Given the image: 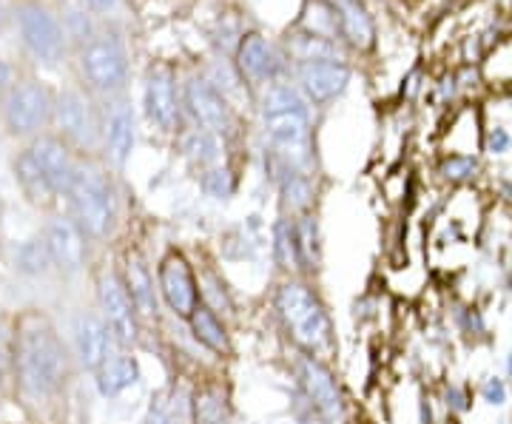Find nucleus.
Segmentation results:
<instances>
[{
	"mask_svg": "<svg viewBox=\"0 0 512 424\" xmlns=\"http://www.w3.org/2000/svg\"><path fill=\"white\" fill-rule=\"evenodd\" d=\"M72 370L74 356L55 322L40 311H23L12 325V385L37 424L66 399Z\"/></svg>",
	"mask_w": 512,
	"mask_h": 424,
	"instance_id": "nucleus-1",
	"label": "nucleus"
},
{
	"mask_svg": "<svg viewBox=\"0 0 512 424\" xmlns=\"http://www.w3.org/2000/svg\"><path fill=\"white\" fill-rule=\"evenodd\" d=\"M66 200H69V217L83 231L86 240H109L114 225H117L120 203H117L114 180L106 168L97 166L92 160H80L72 185L66 191Z\"/></svg>",
	"mask_w": 512,
	"mask_h": 424,
	"instance_id": "nucleus-2",
	"label": "nucleus"
},
{
	"mask_svg": "<svg viewBox=\"0 0 512 424\" xmlns=\"http://www.w3.org/2000/svg\"><path fill=\"white\" fill-rule=\"evenodd\" d=\"M276 311L285 322V331L291 333V339L308 353L319 356L330 348V319L325 305L319 302V296L313 294L308 285L302 282H285L276 294Z\"/></svg>",
	"mask_w": 512,
	"mask_h": 424,
	"instance_id": "nucleus-3",
	"label": "nucleus"
},
{
	"mask_svg": "<svg viewBox=\"0 0 512 424\" xmlns=\"http://www.w3.org/2000/svg\"><path fill=\"white\" fill-rule=\"evenodd\" d=\"M80 72L100 97H123L128 86V55L117 35H94L80 49Z\"/></svg>",
	"mask_w": 512,
	"mask_h": 424,
	"instance_id": "nucleus-4",
	"label": "nucleus"
},
{
	"mask_svg": "<svg viewBox=\"0 0 512 424\" xmlns=\"http://www.w3.org/2000/svg\"><path fill=\"white\" fill-rule=\"evenodd\" d=\"M57 137L72 148L74 154H94L103 148V114L97 111L89 94L80 89H66L55 97Z\"/></svg>",
	"mask_w": 512,
	"mask_h": 424,
	"instance_id": "nucleus-5",
	"label": "nucleus"
},
{
	"mask_svg": "<svg viewBox=\"0 0 512 424\" xmlns=\"http://www.w3.org/2000/svg\"><path fill=\"white\" fill-rule=\"evenodd\" d=\"M3 120L12 137H35L55 120V94L37 80H23L6 97Z\"/></svg>",
	"mask_w": 512,
	"mask_h": 424,
	"instance_id": "nucleus-6",
	"label": "nucleus"
},
{
	"mask_svg": "<svg viewBox=\"0 0 512 424\" xmlns=\"http://www.w3.org/2000/svg\"><path fill=\"white\" fill-rule=\"evenodd\" d=\"M265 137L285 171H305L311 163V120L308 111L265 114Z\"/></svg>",
	"mask_w": 512,
	"mask_h": 424,
	"instance_id": "nucleus-7",
	"label": "nucleus"
},
{
	"mask_svg": "<svg viewBox=\"0 0 512 424\" xmlns=\"http://www.w3.org/2000/svg\"><path fill=\"white\" fill-rule=\"evenodd\" d=\"M20 23V35H23V43L26 49L35 55V60L46 63V66H57L63 57H66V29L63 23L40 3H23L18 12Z\"/></svg>",
	"mask_w": 512,
	"mask_h": 424,
	"instance_id": "nucleus-8",
	"label": "nucleus"
},
{
	"mask_svg": "<svg viewBox=\"0 0 512 424\" xmlns=\"http://www.w3.org/2000/svg\"><path fill=\"white\" fill-rule=\"evenodd\" d=\"M97 302H100V316L106 322V328L114 336V342L120 348H128L137 342V333H140V316L134 311V302L123 288V279L114 271H103L97 279Z\"/></svg>",
	"mask_w": 512,
	"mask_h": 424,
	"instance_id": "nucleus-9",
	"label": "nucleus"
},
{
	"mask_svg": "<svg viewBox=\"0 0 512 424\" xmlns=\"http://www.w3.org/2000/svg\"><path fill=\"white\" fill-rule=\"evenodd\" d=\"M157 291L168 305V311L180 319H188L194 314V308L200 305V288H197V277L191 271V262L180 254L171 251L165 254L157 271Z\"/></svg>",
	"mask_w": 512,
	"mask_h": 424,
	"instance_id": "nucleus-10",
	"label": "nucleus"
},
{
	"mask_svg": "<svg viewBox=\"0 0 512 424\" xmlns=\"http://www.w3.org/2000/svg\"><path fill=\"white\" fill-rule=\"evenodd\" d=\"M296 74H299V92L316 106L336 100L350 83V69L336 57H302Z\"/></svg>",
	"mask_w": 512,
	"mask_h": 424,
	"instance_id": "nucleus-11",
	"label": "nucleus"
},
{
	"mask_svg": "<svg viewBox=\"0 0 512 424\" xmlns=\"http://www.w3.org/2000/svg\"><path fill=\"white\" fill-rule=\"evenodd\" d=\"M43 242H46V251H49L55 271L66 274V277H74L83 271L86 257H89V240L83 237V231L74 225L69 214L49 220L46 231H43Z\"/></svg>",
	"mask_w": 512,
	"mask_h": 424,
	"instance_id": "nucleus-12",
	"label": "nucleus"
},
{
	"mask_svg": "<svg viewBox=\"0 0 512 424\" xmlns=\"http://www.w3.org/2000/svg\"><path fill=\"white\" fill-rule=\"evenodd\" d=\"M183 103L185 109L191 111L197 129L211 131V134H217V137H228V134L234 131V117H231V109H228L225 97H222L208 80L191 77V80L185 83Z\"/></svg>",
	"mask_w": 512,
	"mask_h": 424,
	"instance_id": "nucleus-13",
	"label": "nucleus"
},
{
	"mask_svg": "<svg viewBox=\"0 0 512 424\" xmlns=\"http://www.w3.org/2000/svg\"><path fill=\"white\" fill-rule=\"evenodd\" d=\"M143 106H146L148 123L160 131H174L180 126V94H177L174 72L168 66L148 69Z\"/></svg>",
	"mask_w": 512,
	"mask_h": 424,
	"instance_id": "nucleus-14",
	"label": "nucleus"
},
{
	"mask_svg": "<svg viewBox=\"0 0 512 424\" xmlns=\"http://www.w3.org/2000/svg\"><path fill=\"white\" fill-rule=\"evenodd\" d=\"M29 151H32L37 168H40V174L46 177L49 188L55 191V197H66V191H69V185H72L74 171H77L80 157H77L72 148L66 146L60 137H55V134H43V137H37L35 143L29 146Z\"/></svg>",
	"mask_w": 512,
	"mask_h": 424,
	"instance_id": "nucleus-15",
	"label": "nucleus"
},
{
	"mask_svg": "<svg viewBox=\"0 0 512 424\" xmlns=\"http://www.w3.org/2000/svg\"><path fill=\"white\" fill-rule=\"evenodd\" d=\"M114 348H120V345L114 342L103 316L94 314V311H83L77 316V322H74V356L83 368L97 373Z\"/></svg>",
	"mask_w": 512,
	"mask_h": 424,
	"instance_id": "nucleus-16",
	"label": "nucleus"
},
{
	"mask_svg": "<svg viewBox=\"0 0 512 424\" xmlns=\"http://www.w3.org/2000/svg\"><path fill=\"white\" fill-rule=\"evenodd\" d=\"M134 109L123 97L109 100V106L103 111V151L109 157L111 166L123 168L134 151Z\"/></svg>",
	"mask_w": 512,
	"mask_h": 424,
	"instance_id": "nucleus-17",
	"label": "nucleus"
},
{
	"mask_svg": "<svg viewBox=\"0 0 512 424\" xmlns=\"http://www.w3.org/2000/svg\"><path fill=\"white\" fill-rule=\"evenodd\" d=\"M299 376H302V385L308 390V399L313 402V407L328 422H336L339 413H342V396H339V388H336L330 370L316 356H305L302 365H299Z\"/></svg>",
	"mask_w": 512,
	"mask_h": 424,
	"instance_id": "nucleus-18",
	"label": "nucleus"
},
{
	"mask_svg": "<svg viewBox=\"0 0 512 424\" xmlns=\"http://www.w3.org/2000/svg\"><path fill=\"white\" fill-rule=\"evenodd\" d=\"M333 15L339 20V32L348 40L353 49L359 52H367L373 49L376 43V26H373V18L367 15L365 3L362 0H328Z\"/></svg>",
	"mask_w": 512,
	"mask_h": 424,
	"instance_id": "nucleus-19",
	"label": "nucleus"
},
{
	"mask_svg": "<svg viewBox=\"0 0 512 424\" xmlns=\"http://www.w3.org/2000/svg\"><path fill=\"white\" fill-rule=\"evenodd\" d=\"M123 288L134 302V311L140 319H154L157 316V288H154V277L148 271V265L137 254H128L123 262Z\"/></svg>",
	"mask_w": 512,
	"mask_h": 424,
	"instance_id": "nucleus-20",
	"label": "nucleus"
},
{
	"mask_svg": "<svg viewBox=\"0 0 512 424\" xmlns=\"http://www.w3.org/2000/svg\"><path fill=\"white\" fill-rule=\"evenodd\" d=\"M94 376H97L94 382H97L100 396L114 399V396H120L131 385H137V379H140V362H137V356L128 351V348H114L109 359L100 365V370Z\"/></svg>",
	"mask_w": 512,
	"mask_h": 424,
	"instance_id": "nucleus-21",
	"label": "nucleus"
},
{
	"mask_svg": "<svg viewBox=\"0 0 512 424\" xmlns=\"http://www.w3.org/2000/svg\"><path fill=\"white\" fill-rule=\"evenodd\" d=\"M237 66L242 77H248L251 83H268L279 72V60H276L271 43L256 32L239 43Z\"/></svg>",
	"mask_w": 512,
	"mask_h": 424,
	"instance_id": "nucleus-22",
	"label": "nucleus"
},
{
	"mask_svg": "<svg viewBox=\"0 0 512 424\" xmlns=\"http://www.w3.org/2000/svg\"><path fill=\"white\" fill-rule=\"evenodd\" d=\"M188 322V328L194 333V339L200 342L202 348H208L211 353H231V339H228V331H225V325H222V319L214 314V308H208V305H197L194 308V314L185 319Z\"/></svg>",
	"mask_w": 512,
	"mask_h": 424,
	"instance_id": "nucleus-23",
	"label": "nucleus"
},
{
	"mask_svg": "<svg viewBox=\"0 0 512 424\" xmlns=\"http://www.w3.org/2000/svg\"><path fill=\"white\" fill-rule=\"evenodd\" d=\"M12 171H15V180H18L20 191L26 194V200H29V203L49 205L52 200H57L55 191H52L49 183H46V177L40 174V168H37L35 157H32V151H29V148H23L18 157H15Z\"/></svg>",
	"mask_w": 512,
	"mask_h": 424,
	"instance_id": "nucleus-24",
	"label": "nucleus"
},
{
	"mask_svg": "<svg viewBox=\"0 0 512 424\" xmlns=\"http://www.w3.org/2000/svg\"><path fill=\"white\" fill-rule=\"evenodd\" d=\"M194 422L197 424H231L228 396L214 385H205L194 393Z\"/></svg>",
	"mask_w": 512,
	"mask_h": 424,
	"instance_id": "nucleus-25",
	"label": "nucleus"
},
{
	"mask_svg": "<svg viewBox=\"0 0 512 424\" xmlns=\"http://www.w3.org/2000/svg\"><path fill=\"white\" fill-rule=\"evenodd\" d=\"M220 137L205 129H194L185 137V157L202 171L220 166Z\"/></svg>",
	"mask_w": 512,
	"mask_h": 424,
	"instance_id": "nucleus-26",
	"label": "nucleus"
},
{
	"mask_svg": "<svg viewBox=\"0 0 512 424\" xmlns=\"http://www.w3.org/2000/svg\"><path fill=\"white\" fill-rule=\"evenodd\" d=\"M293 234H296V251H299V265L316 268L322 257V245H319V225L313 217L302 214L299 220H293Z\"/></svg>",
	"mask_w": 512,
	"mask_h": 424,
	"instance_id": "nucleus-27",
	"label": "nucleus"
},
{
	"mask_svg": "<svg viewBox=\"0 0 512 424\" xmlns=\"http://www.w3.org/2000/svg\"><path fill=\"white\" fill-rule=\"evenodd\" d=\"M15 265H18L20 274H26V277H43V274H49L52 271V259H49L43 237L23 242L18 248V254H15Z\"/></svg>",
	"mask_w": 512,
	"mask_h": 424,
	"instance_id": "nucleus-28",
	"label": "nucleus"
},
{
	"mask_svg": "<svg viewBox=\"0 0 512 424\" xmlns=\"http://www.w3.org/2000/svg\"><path fill=\"white\" fill-rule=\"evenodd\" d=\"M274 111H308V97L291 83H274L265 92L262 114H274Z\"/></svg>",
	"mask_w": 512,
	"mask_h": 424,
	"instance_id": "nucleus-29",
	"label": "nucleus"
},
{
	"mask_svg": "<svg viewBox=\"0 0 512 424\" xmlns=\"http://www.w3.org/2000/svg\"><path fill=\"white\" fill-rule=\"evenodd\" d=\"M282 203L285 208L291 211V214H302V211H308V205H311V180L305 177V171H285V180H282Z\"/></svg>",
	"mask_w": 512,
	"mask_h": 424,
	"instance_id": "nucleus-30",
	"label": "nucleus"
},
{
	"mask_svg": "<svg viewBox=\"0 0 512 424\" xmlns=\"http://www.w3.org/2000/svg\"><path fill=\"white\" fill-rule=\"evenodd\" d=\"M276 259L282 268L296 271L299 265V251H296V234H293V220H282L276 225Z\"/></svg>",
	"mask_w": 512,
	"mask_h": 424,
	"instance_id": "nucleus-31",
	"label": "nucleus"
},
{
	"mask_svg": "<svg viewBox=\"0 0 512 424\" xmlns=\"http://www.w3.org/2000/svg\"><path fill=\"white\" fill-rule=\"evenodd\" d=\"M202 188H205V194H208V197L222 200V197H228V194H231V174L220 166L208 168V171L202 174Z\"/></svg>",
	"mask_w": 512,
	"mask_h": 424,
	"instance_id": "nucleus-32",
	"label": "nucleus"
},
{
	"mask_svg": "<svg viewBox=\"0 0 512 424\" xmlns=\"http://www.w3.org/2000/svg\"><path fill=\"white\" fill-rule=\"evenodd\" d=\"M12 382V328L0 325V396Z\"/></svg>",
	"mask_w": 512,
	"mask_h": 424,
	"instance_id": "nucleus-33",
	"label": "nucleus"
},
{
	"mask_svg": "<svg viewBox=\"0 0 512 424\" xmlns=\"http://www.w3.org/2000/svg\"><path fill=\"white\" fill-rule=\"evenodd\" d=\"M441 171H444V177L447 180H467L473 171H476V160H470V157H453V160H447L444 166H441Z\"/></svg>",
	"mask_w": 512,
	"mask_h": 424,
	"instance_id": "nucleus-34",
	"label": "nucleus"
},
{
	"mask_svg": "<svg viewBox=\"0 0 512 424\" xmlns=\"http://www.w3.org/2000/svg\"><path fill=\"white\" fill-rule=\"evenodd\" d=\"M86 9H92L94 15H111V12H117L120 9V3L123 0H80Z\"/></svg>",
	"mask_w": 512,
	"mask_h": 424,
	"instance_id": "nucleus-35",
	"label": "nucleus"
},
{
	"mask_svg": "<svg viewBox=\"0 0 512 424\" xmlns=\"http://www.w3.org/2000/svg\"><path fill=\"white\" fill-rule=\"evenodd\" d=\"M484 399H487L490 405H504L507 390H504V385H501L498 379H490V382H487V388H484Z\"/></svg>",
	"mask_w": 512,
	"mask_h": 424,
	"instance_id": "nucleus-36",
	"label": "nucleus"
},
{
	"mask_svg": "<svg viewBox=\"0 0 512 424\" xmlns=\"http://www.w3.org/2000/svg\"><path fill=\"white\" fill-rule=\"evenodd\" d=\"M487 143H490V151H493V154H504V151H507V148H510V134H507V131L504 129H493L490 131V140H487Z\"/></svg>",
	"mask_w": 512,
	"mask_h": 424,
	"instance_id": "nucleus-37",
	"label": "nucleus"
},
{
	"mask_svg": "<svg viewBox=\"0 0 512 424\" xmlns=\"http://www.w3.org/2000/svg\"><path fill=\"white\" fill-rule=\"evenodd\" d=\"M9 80H12V69L0 60V94L9 89Z\"/></svg>",
	"mask_w": 512,
	"mask_h": 424,
	"instance_id": "nucleus-38",
	"label": "nucleus"
},
{
	"mask_svg": "<svg viewBox=\"0 0 512 424\" xmlns=\"http://www.w3.org/2000/svg\"><path fill=\"white\" fill-rule=\"evenodd\" d=\"M146 424H171V419L165 416L163 410H151V413H148Z\"/></svg>",
	"mask_w": 512,
	"mask_h": 424,
	"instance_id": "nucleus-39",
	"label": "nucleus"
}]
</instances>
